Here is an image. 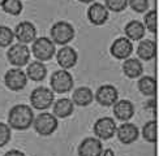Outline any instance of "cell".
Wrapping results in <instances>:
<instances>
[{"label": "cell", "mask_w": 159, "mask_h": 156, "mask_svg": "<svg viewBox=\"0 0 159 156\" xmlns=\"http://www.w3.org/2000/svg\"><path fill=\"white\" fill-rule=\"evenodd\" d=\"M34 112L28 104H16L8 113V125L11 129L26 130L33 125Z\"/></svg>", "instance_id": "cell-1"}, {"label": "cell", "mask_w": 159, "mask_h": 156, "mask_svg": "<svg viewBox=\"0 0 159 156\" xmlns=\"http://www.w3.org/2000/svg\"><path fill=\"white\" fill-rule=\"evenodd\" d=\"M31 126L34 128V130L39 135L47 136V135L54 134L57 130L59 120H57V117L54 113L43 112L41 115H38L37 117H34Z\"/></svg>", "instance_id": "cell-2"}, {"label": "cell", "mask_w": 159, "mask_h": 156, "mask_svg": "<svg viewBox=\"0 0 159 156\" xmlns=\"http://www.w3.org/2000/svg\"><path fill=\"white\" fill-rule=\"evenodd\" d=\"M50 34H51L50 39L54 43L60 46H67L75 38V28L72 26V24L67 21H57L51 26Z\"/></svg>", "instance_id": "cell-3"}, {"label": "cell", "mask_w": 159, "mask_h": 156, "mask_svg": "<svg viewBox=\"0 0 159 156\" xmlns=\"http://www.w3.org/2000/svg\"><path fill=\"white\" fill-rule=\"evenodd\" d=\"M31 54L38 61H48L56 54L55 43L47 37H41L35 38V41L33 42L31 46Z\"/></svg>", "instance_id": "cell-4"}, {"label": "cell", "mask_w": 159, "mask_h": 156, "mask_svg": "<svg viewBox=\"0 0 159 156\" xmlns=\"http://www.w3.org/2000/svg\"><path fill=\"white\" fill-rule=\"evenodd\" d=\"M55 102V93L50 87H37L30 94V104L38 110L48 109Z\"/></svg>", "instance_id": "cell-5"}, {"label": "cell", "mask_w": 159, "mask_h": 156, "mask_svg": "<svg viewBox=\"0 0 159 156\" xmlns=\"http://www.w3.org/2000/svg\"><path fill=\"white\" fill-rule=\"evenodd\" d=\"M51 90L56 94H67L73 89V77L69 73L68 70L61 69V70H56L52 73L51 76Z\"/></svg>", "instance_id": "cell-6"}, {"label": "cell", "mask_w": 159, "mask_h": 156, "mask_svg": "<svg viewBox=\"0 0 159 156\" xmlns=\"http://www.w3.org/2000/svg\"><path fill=\"white\" fill-rule=\"evenodd\" d=\"M30 48L28 47V44L24 43H16L11 44V47L7 52V58L8 61L16 68H21L28 65L30 61Z\"/></svg>", "instance_id": "cell-7"}, {"label": "cell", "mask_w": 159, "mask_h": 156, "mask_svg": "<svg viewBox=\"0 0 159 156\" xmlns=\"http://www.w3.org/2000/svg\"><path fill=\"white\" fill-rule=\"evenodd\" d=\"M116 122L114 121V119L111 117H102V119H98L93 126V132L97 138H99L101 141H107L111 139L112 136L116 134Z\"/></svg>", "instance_id": "cell-8"}, {"label": "cell", "mask_w": 159, "mask_h": 156, "mask_svg": "<svg viewBox=\"0 0 159 156\" xmlns=\"http://www.w3.org/2000/svg\"><path fill=\"white\" fill-rule=\"evenodd\" d=\"M4 83L11 91H21L28 84V77L20 68L9 69L4 76Z\"/></svg>", "instance_id": "cell-9"}, {"label": "cell", "mask_w": 159, "mask_h": 156, "mask_svg": "<svg viewBox=\"0 0 159 156\" xmlns=\"http://www.w3.org/2000/svg\"><path fill=\"white\" fill-rule=\"evenodd\" d=\"M94 100L102 107H112L119 100V91L112 84H103L95 91Z\"/></svg>", "instance_id": "cell-10"}, {"label": "cell", "mask_w": 159, "mask_h": 156, "mask_svg": "<svg viewBox=\"0 0 159 156\" xmlns=\"http://www.w3.org/2000/svg\"><path fill=\"white\" fill-rule=\"evenodd\" d=\"M13 34H15V38L18 41V43L29 44L35 41L37 28L30 21H22L16 26V29L13 30Z\"/></svg>", "instance_id": "cell-11"}, {"label": "cell", "mask_w": 159, "mask_h": 156, "mask_svg": "<svg viewBox=\"0 0 159 156\" xmlns=\"http://www.w3.org/2000/svg\"><path fill=\"white\" fill-rule=\"evenodd\" d=\"M110 52L117 60H125V58H128L132 55V52H133V43H132L127 37L116 38L114 43L111 44Z\"/></svg>", "instance_id": "cell-12"}, {"label": "cell", "mask_w": 159, "mask_h": 156, "mask_svg": "<svg viewBox=\"0 0 159 156\" xmlns=\"http://www.w3.org/2000/svg\"><path fill=\"white\" fill-rule=\"evenodd\" d=\"M88 20L89 22L95 25V26H102L107 22L108 16H110V11L106 8L104 4L102 3H91L90 6L88 8Z\"/></svg>", "instance_id": "cell-13"}, {"label": "cell", "mask_w": 159, "mask_h": 156, "mask_svg": "<svg viewBox=\"0 0 159 156\" xmlns=\"http://www.w3.org/2000/svg\"><path fill=\"white\" fill-rule=\"evenodd\" d=\"M102 141L97 136H88L78 146V156H102Z\"/></svg>", "instance_id": "cell-14"}, {"label": "cell", "mask_w": 159, "mask_h": 156, "mask_svg": "<svg viewBox=\"0 0 159 156\" xmlns=\"http://www.w3.org/2000/svg\"><path fill=\"white\" fill-rule=\"evenodd\" d=\"M115 135L123 145H132V143H134L138 139L140 130H138V128L134 124H130L127 121V122H123V125L116 128Z\"/></svg>", "instance_id": "cell-15"}, {"label": "cell", "mask_w": 159, "mask_h": 156, "mask_svg": "<svg viewBox=\"0 0 159 156\" xmlns=\"http://www.w3.org/2000/svg\"><path fill=\"white\" fill-rule=\"evenodd\" d=\"M56 60H57V64L61 67V69L68 70L77 64L78 55L75 48L69 47V46H63L56 52Z\"/></svg>", "instance_id": "cell-16"}, {"label": "cell", "mask_w": 159, "mask_h": 156, "mask_svg": "<svg viewBox=\"0 0 159 156\" xmlns=\"http://www.w3.org/2000/svg\"><path fill=\"white\" fill-rule=\"evenodd\" d=\"M112 107H114L115 117L123 122L129 121L134 115V106L130 100H127V99L117 100Z\"/></svg>", "instance_id": "cell-17"}, {"label": "cell", "mask_w": 159, "mask_h": 156, "mask_svg": "<svg viewBox=\"0 0 159 156\" xmlns=\"http://www.w3.org/2000/svg\"><path fill=\"white\" fill-rule=\"evenodd\" d=\"M137 56L143 61H150L157 56V43L150 39H141L137 46Z\"/></svg>", "instance_id": "cell-18"}, {"label": "cell", "mask_w": 159, "mask_h": 156, "mask_svg": "<svg viewBox=\"0 0 159 156\" xmlns=\"http://www.w3.org/2000/svg\"><path fill=\"white\" fill-rule=\"evenodd\" d=\"M94 100V94L90 87L86 86H81L73 91V95H72V102H73L75 106H80V107H88Z\"/></svg>", "instance_id": "cell-19"}, {"label": "cell", "mask_w": 159, "mask_h": 156, "mask_svg": "<svg viewBox=\"0 0 159 156\" xmlns=\"http://www.w3.org/2000/svg\"><path fill=\"white\" fill-rule=\"evenodd\" d=\"M145 26L141 21H129L124 28L125 37H127L130 42H140L145 37Z\"/></svg>", "instance_id": "cell-20"}, {"label": "cell", "mask_w": 159, "mask_h": 156, "mask_svg": "<svg viewBox=\"0 0 159 156\" xmlns=\"http://www.w3.org/2000/svg\"><path fill=\"white\" fill-rule=\"evenodd\" d=\"M26 77L30 81L34 82H41L43 81L46 76H47V68L42 61H31L28 65V69H26Z\"/></svg>", "instance_id": "cell-21"}, {"label": "cell", "mask_w": 159, "mask_h": 156, "mask_svg": "<svg viewBox=\"0 0 159 156\" xmlns=\"http://www.w3.org/2000/svg\"><path fill=\"white\" fill-rule=\"evenodd\" d=\"M52 106H54V112L52 113H54L57 119H67L75 110V104L72 102V99H68V98L57 99Z\"/></svg>", "instance_id": "cell-22"}, {"label": "cell", "mask_w": 159, "mask_h": 156, "mask_svg": "<svg viewBox=\"0 0 159 156\" xmlns=\"http://www.w3.org/2000/svg\"><path fill=\"white\" fill-rule=\"evenodd\" d=\"M123 72L124 74L127 76L128 78H138L141 77L142 73H143V65L142 63L138 60V58H125L124 63H123Z\"/></svg>", "instance_id": "cell-23"}, {"label": "cell", "mask_w": 159, "mask_h": 156, "mask_svg": "<svg viewBox=\"0 0 159 156\" xmlns=\"http://www.w3.org/2000/svg\"><path fill=\"white\" fill-rule=\"evenodd\" d=\"M140 93L145 96H155L157 95V81L150 76L141 77L137 83Z\"/></svg>", "instance_id": "cell-24"}, {"label": "cell", "mask_w": 159, "mask_h": 156, "mask_svg": "<svg viewBox=\"0 0 159 156\" xmlns=\"http://www.w3.org/2000/svg\"><path fill=\"white\" fill-rule=\"evenodd\" d=\"M142 136L143 139L149 143H157L158 135H157V121L151 120L148 121L142 128Z\"/></svg>", "instance_id": "cell-25"}, {"label": "cell", "mask_w": 159, "mask_h": 156, "mask_svg": "<svg viewBox=\"0 0 159 156\" xmlns=\"http://www.w3.org/2000/svg\"><path fill=\"white\" fill-rule=\"evenodd\" d=\"M2 8L5 13H8L11 16H18L21 15L24 5L21 0H5L2 5Z\"/></svg>", "instance_id": "cell-26"}, {"label": "cell", "mask_w": 159, "mask_h": 156, "mask_svg": "<svg viewBox=\"0 0 159 156\" xmlns=\"http://www.w3.org/2000/svg\"><path fill=\"white\" fill-rule=\"evenodd\" d=\"M143 26L148 31L155 34L157 32V26H158V16H157V11H148L145 13V18H143Z\"/></svg>", "instance_id": "cell-27"}, {"label": "cell", "mask_w": 159, "mask_h": 156, "mask_svg": "<svg viewBox=\"0 0 159 156\" xmlns=\"http://www.w3.org/2000/svg\"><path fill=\"white\" fill-rule=\"evenodd\" d=\"M13 39H15L13 30L5 25H0V47H9L13 43Z\"/></svg>", "instance_id": "cell-28"}, {"label": "cell", "mask_w": 159, "mask_h": 156, "mask_svg": "<svg viewBox=\"0 0 159 156\" xmlns=\"http://www.w3.org/2000/svg\"><path fill=\"white\" fill-rule=\"evenodd\" d=\"M104 6L111 12H123L128 6V0H104Z\"/></svg>", "instance_id": "cell-29"}, {"label": "cell", "mask_w": 159, "mask_h": 156, "mask_svg": "<svg viewBox=\"0 0 159 156\" xmlns=\"http://www.w3.org/2000/svg\"><path fill=\"white\" fill-rule=\"evenodd\" d=\"M11 135H12L11 126L8 124L0 122V147H4L7 143H9Z\"/></svg>", "instance_id": "cell-30"}, {"label": "cell", "mask_w": 159, "mask_h": 156, "mask_svg": "<svg viewBox=\"0 0 159 156\" xmlns=\"http://www.w3.org/2000/svg\"><path fill=\"white\" fill-rule=\"evenodd\" d=\"M128 5L137 13H145L149 11V0H128Z\"/></svg>", "instance_id": "cell-31"}, {"label": "cell", "mask_w": 159, "mask_h": 156, "mask_svg": "<svg viewBox=\"0 0 159 156\" xmlns=\"http://www.w3.org/2000/svg\"><path fill=\"white\" fill-rule=\"evenodd\" d=\"M4 156H26L22 151H20V150H9L8 152H5Z\"/></svg>", "instance_id": "cell-32"}, {"label": "cell", "mask_w": 159, "mask_h": 156, "mask_svg": "<svg viewBox=\"0 0 159 156\" xmlns=\"http://www.w3.org/2000/svg\"><path fill=\"white\" fill-rule=\"evenodd\" d=\"M102 156H115V152H114V150L107 148V150H103L102 151Z\"/></svg>", "instance_id": "cell-33"}, {"label": "cell", "mask_w": 159, "mask_h": 156, "mask_svg": "<svg viewBox=\"0 0 159 156\" xmlns=\"http://www.w3.org/2000/svg\"><path fill=\"white\" fill-rule=\"evenodd\" d=\"M80 3H85V4H90V3H94V0H78Z\"/></svg>", "instance_id": "cell-34"}, {"label": "cell", "mask_w": 159, "mask_h": 156, "mask_svg": "<svg viewBox=\"0 0 159 156\" xmlns=\"http://www.w3.org/2000/svg\"><path fill=\"white\" fill-rule=\"evenodd\" d=\"M4 2H5V0H0V6L3 5V3H4Z\"/></svg>", "instance_id": "cell-35"}]
</instances>
